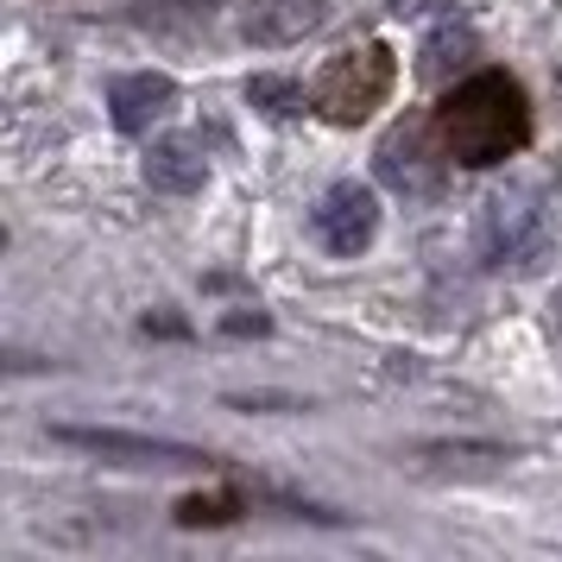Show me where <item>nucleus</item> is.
<instances>
[{"mask_svg":"<svg viewBox=\"0 0 562 562\" xmlns=\"http://www.w3.org/2000/svg\"><path fill=\"white\" fill-rule=\"evenodd\" d=\"M436 133L456 165L486 171V165H506L531 146V102L506 70H474L461 77L442 108H436Z\"/></svg>","mask_w":562,"mask_h":562,"instance_id":"1","label":"nucleus"},{"mask_svg":"<svg viewBox=\"0 0 562 562\" xmlns=\"http://www.w3.org/2000/svg\"><path fill=\"white\" fill-rule=\"evenodd\" d=\"M146 183L165 190V196H196V190L209 183L203 146H196L190 133H165V139H153V146H146Z\"/></svg>","mask_w":562,"mask_h":562,"instance_id":"9","label":"nucleus"},{"mask_svg":"<svg viewBox=\"0 0 562 562\" xmlns=\"http://www.w3.org/2000/svg\"><path fill=\"white\" fill-rule=\"evenodd\" d=\"M323 26H329V0H247L240 7V38L266 45V52L297 45V38H310Z\"/></svg>","mask_w":562,"mask_h":562,"instance_id":"7","label":"nucleus"},{"mask_svg":"<svg viewBox=\"0 0 562 562\" xmlns=\"http://www.w3.org/2000/svg\"><path fill=\"white\" fill-rule=\"evenodd\" d=\"M222 329H228V335H266V329H272V323H266V316H259V310H254V316H228Z\"/></svg>","mask_w":562,"mask_h":562,"instance_id":"13","label":"nucleus"},{"mask_svg":"<svg viewBox=\"0 0 562 562\" xmlns=\"http://www.w3.org/2000/svg\"><path fill=\"white\" fill-rule=\"evenodd\" d=\"M247 102L266 108L272 121H291V114H304L310 108V89L304 82H291V77H254L247 82Z\"/></svg>","mask_w":562,"mask_h":562,"instance_id":"11","label":"nucleus"},{"mask_svg":"<svg viewBox=\"0 0 562 562\" xmlns=\"http://www.w3.org/2000/svg\"><path fill=\"white\" fill-rule=\"evenodd\" d=\"M468 52H474V32L449 20V26H436V32H430V45H424V64H417V70H424L430 82H442V77H449V70H456V64H461Z\"/></svg>","mask_w":562,"mask_h":562,"instance_id":"10","label":"nucleus"},{"mask_svg":"<svg viewBox=\"0 0 562 562\" xmlns=\"http://www.w3.org/2000/svg\"><path fill=\"white\" fill-rule=\"evenodd\" d=\"M474 240H481V259L493 272L537 266L550 254V240H557V190L537 178H506L499 190H486Z\"/></svg>","mask_w":562,"mask_h":562,"instance_id":"2","label":"nucleus"},{"mask_svg":"<svg viewBox=\"0 0 562 562\" xmlns=\"http://www.w3.org/2000/svg\"><path fill=\"white\" fill-rule=\"evenodd\" d=\"M228 518H240V493H190V499H178L183 531H196V525H228Z\"/></svg>","mask_w":562,"mask_h":562,"instance_id":"12","label":"nucleus"},{"mask_svg":"<svg viewBox=\"0 0 562 562\" xmlns=\"http://www.w3.org/2000/svg\"><path fill=\"white\" fill-rule=\"evenodd\" d=\"M178 102V82L165 70H133V77H114L108 82V114L121 133H146L153 121H165Z\"/></svg>","mask_w":562,"mask_h":562,"instance_id":"8","label":"nucleus"},{"mask_svg":"<svg viewBox=\"0 0 562 562\" xmlns=\"http://www.w3.org/2000/svg\"><path fill=\"white\" fill-rule=\"evenodd\" d=\"M449 146H442V133H436V114L430 121H398V127L380 139V153H373V171L380 183H392L398 196H436L442 178H449Z\"/></svg>","mask_w":562,"mask_h":562,"instance_id":"5","label":"nucleus"},{"mask_svg":"<svg viewBox=\"0 0 562 562\" xmlns=\"http://www.w3.org/2000/svg\"><path fill=\"white\" fill-rule=\"evenodd\" d=\"M424 7H436V0H392V13H424Z\"/></svg>","mask_w":562,"mask_h":562,"instance_id":"14","label":"nucleus"},{"mask_svg":"<svg viewBox=\"0 0 562 562\" xmlns=\"http://www.w3.org/2000/svg\"><path fill=\"white\" fill-rule=\"evenodd\" d=\"M310 234L323 240V254L335 259H355L373 247V234H380V196L367 190V183H329L323 190V203H316V215H310Z\"/></svg>","mask_w":562,"mask_h":562,"instance_id":"6","label":"nucleus"},{"mask_svg":"<svg viewBox=\"0 0 562 562\" xmlns=\"http://www.w3.org/2000/svg\"><path fill=\"white\" fill-rule=\"evenodd\" d=\"M392 82H398V57H392V45L367 38V45L335 52L329 64H323V77L310 82V108H316L323 121H335V127H360L373 108H385Z\"/></svg>","mask_w":562,"mask_h":562,"instance_id":"3","label":"nucleus"},{"mask_svg":"<svg viewBox=\"0 0 562 562\" xmlns=\"http://www.w3.org/2000/svg\"><path fill=\"white\" fill-rule=\"evenodd\" d=\"M52 442H70L82 456H102L114 468H209L196 442L153 430H121V424H52Z\"/></svg>","mask_w":562,"mask_h":562,"instance_id":"4","label":"nucleus"}]
</instances>
